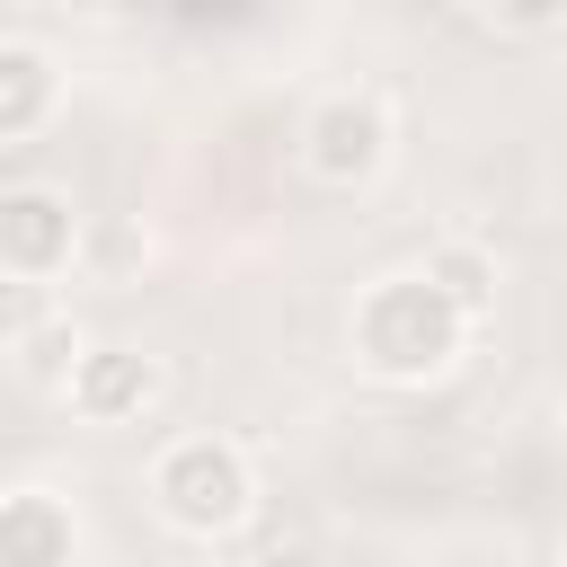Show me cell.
<instances>
[{"label":"cell","mask_w":567,"mask_h":567,"mask_svg":"<svg viewBox=\"0 0 567 567\" xmlns=\"http://www.w3.org/2000/svg\"><path fill=\"white\" fill-rule=\"evenodd\" d=\"M461 337H470V310L416 266V275H390V284H372L363 301H354V354H363V372H381V381H434L452 354H461Z\"/></svg>","instance_id":"1"},{"label":"cell","mask_w":567,"mask_h":567,"mask_svg":"<svg viewBox=\"0 0 567 567\" xmlns=\"http://www.w3.org/2000/svg\"><path fill=\"white\" fill-rule=\"evenodd\" d=\"M18 363H27V381L62 390L71 363H80V328H71V319H27V328H18Z\"/></svg>","instance_id":"9"},{"label":"cell","mask_w":567,"mask_h":567,"mask_svg":"<svg viewBox=\"0 0 567 567\" xmlns=\"http://www.w3.org/2000/svg\"><path fill=\"white\" fill-rule=\"evenodd\" d=\"M301 159H310V177H328V186L381 177V159H390V115H381V97H363V89L319 97L310 124H301Z\"/></svg>","instance_id":"3"},{"label":"cell","mask_w":567,"mask_h":567,"mask_svg":"<svg viewBox=\"0 0 567 567\" xmlns=\"http://www.w3.org/2000/svg\"><path fill=\"white\" fill-rule=\"evenodd\" d=\"M53 97H62L53 53H35V44H0V142L35 133V124L53 115Z\"/></svg>","instance_id":"7"},{"label":"cell","mask_w":567,"mask_h":567,"mask_svg":"<svg viewBox=\"0 0 567 567\" xmlns=\"http://www.w3.org/2000/svg\"><path fill=\"white\" fill-rule=\"evenodd\" d=\"M80 549V523L53 487H9L0 496V567H53Z\"/></svg>","instance_id":"6"},{"label":"cell","mask_w":567,"mask_h":567,"mask_svg":"<svg viewBox=\"0 0 567 567\" xmlns=\"http://www.w3.org/2000/svg\"><path fill=\"white\" fill-rule=\"evenodd\" d=\"M478 9H487L496 27H523V35H532V27H558V18H567V0H478Z\"/></svg>","instance_id":"10"},{"label":"cell","mask_w":567,"mask_h":567,"mask_svg":"<svg viewBox=\"0 0 567 567\" xmlns=\"http://www.w3.org/2000/svg\"><path fill=\"white\" fill-rule=\"evenodd\" d=\"M80 257V213L53 186H0V275L9 284H44Z\"/></svg>","instance_id":"4"},{"label":"cell","mask_w":567,"mask_h":567,"mask_svg":"<svg viewBox=\"0 0 567 567\" xmlns=\"http://www.w3.org/2000/svg\"><path fill=\"white\" fill-rule=\"evenodd\" d=\"M151 496H159V514H168L177 532L213 540V532H230V523L248 514L257 478H248V452H239V443H221V434H186V443L159 452Z\"/></svg>","instance_id":"2"},{"label":"cell","mask_w":567,"mask_h":567,"mask_svg":"<svg viewBox=\"0 0 567 567\" xmlns=\"http://www.w3.org/2000/svg\"><path fill=\"white\" fill-rule=\"evenodd\" d=\"M62 399H71L89 425H133V416L159 399V363H151L142 346H80Z\"/></svg>","instance_id":"5"},{"label":"cell","mask_w":567,"mask_h":567,"mask_svg":"<svg viewBox=\"0 0 567 567\" xmlns=\"http://www.w3.org/2000/svg\"><path fill=\"white\" fill-rule=\"evenodd\" d=\"M425 275H434V284H443L470 319L496 301V257H487L478 239H434V248H425Z\"/></svg>","instance_id":"8"}]
</instances>
